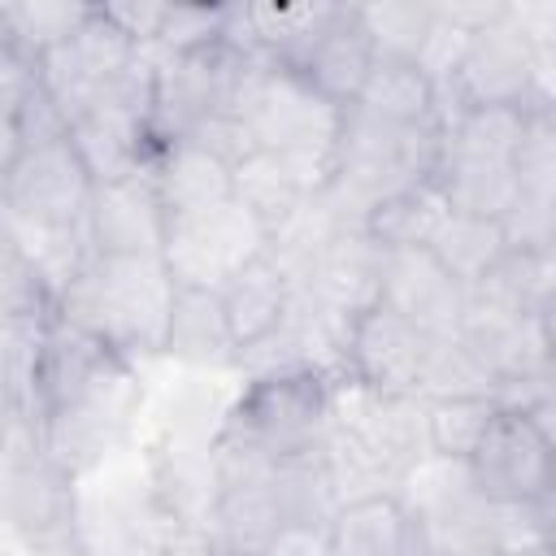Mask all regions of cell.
<instances>
[{
	"label": "cell",
	"instance_id": "12",
	"mask_svg": "<svg viewBox=\"0 0 556 556\" xmlns=\"http://www.w3.org/2000/svg\"><path fill=\"white\" fill-rule=\"evenodd\" d=\"M135 56H139V48L96 4V13L87 17V26L78 35H70L61 48H52L48 56H39L35 83L56 100V109L65 113V122H74L91 104V96L109 78H117Z\"/></svg>",
	"mask_w": 556,
	"mask_h": 556
},
{
	"label": "cell",
	"instance_id": "28",
	"mask_svg": "<svg viewBox=\"0 0 556 556\" xmlns=\"http://www.w3.org/2000/svg\"><path fill=\"white\" fill-rule=\"evenodd\" d=\"M526 113L530 109H504V104H486V109H460L439 135H443V161H495V165H513L521 130H526Z\"/></svg>",
	"mask_w": 556,
	"mask_h": 556
},
{
	"label": "cell",
	"instance_id": "14",
	"mask_svg": "<svg viewBox=\"0 0 556 556\" xmlns=\"http://www.w3.org/2000/svg\"><path fill=\"white\" fill-rule=\"evenodd\" d=\"M87 239H91L96 256H161L165 208L156 200L152 165L130 178L91 187Z\"/></svg>",
	"mask_w": 556,
	"mask_h": 556
},
{
	"label": "cell",
	"instance_id": "19",
	"mask_svg": "<svg viewBox=\"0 0 556 556\" xmlns=\"http://www.w3.org/2000/svg\"><path fill=\"white\" fill-rule=\"evenodd\" d=\"M369 65H374L369 39L361 35L352 4H343L339 22H334V26H330V30L317 39V48L304 56L300 74H304V78H308V87H313V91H321L330 104L348 109V104L361 96Z\"/></svg>",
	"mask_w": 556,
	"mask_h": 556
},
{
	"label": "cell",
	"instance_id": "39",
	"mask_svg": "<svg viewBox=\"0 0 556 556\" xmlns=\"http://www.w3.org/2000/svg\"><path fill=\"white\" fill-rule=\"evenodd\" d=\"M100 13L135 43V48H152L156 30H161V17H165V4H152V0H117V4H100Z\"/></svg>",
	"mask_w": 556,
	"mask_h": 556
},
{
	"label": "cell",
	"instance_id": "21",
	"mask_svg": "<svg viewBox=\"0 0 556 556\" xmlns=\"http://www.w3.org/2000/svg\"><path fill=\"white\" fill-rule=\"evenodd\" d=\"M447 213H452V208H447L439 182L426 178V182H413V187H404V191L378 200V204L365 213L361 230H365L382 252H404V248H426V243L434 239V230L443 226Z\"/></svg>",
	"mask_w": 556,
	"mask_h": 556
},
{
	"label": "cell",
	"instance_id": "44",
	"mask_svg": "<svg viewBox=\"0 0 556 556\" xmlns=\"http://www.w3.org/2000/svg\"><path fill=\"white\" fill-rule=\"evenodd\" d=\"M517 556H552V547H534V552H517Z\"/></svg>",
	"mask_w": 556,
	"mask_h": 556
},
{
	"label": "cell",
	"instance_id": "26",
	"mask_svg": "<svg viewBox=\"0 0 556 556\" xmlns=\"http://www.w3.org/2000/svg\"><path fill=\"white\" fill-rule=\"evenodd\" d=\"M434 182L452 213L482 222H504L521 195L513 165H495V161H439Z\"/></svg>",
	"mask_w": 556,
	"mask_h": 556
},
{
	"label": "cell",
	"instance_id": "37",
	"mask_svg": "<svg viewBox=\"0 0 556 556\" xmlns=\"http://www.w3.org/2000/svg\"><path fill=\"white\" fill-rule=\"evenodd\" d=\"M13 126L22 135V148H39V143H56V139H70V122L65 113L56 109V100L30 78V87L17 96L13 104Z\"/></svg>",
	"mask_w": 556,
	"mask_h": 556
},
{
	"label": "cell",
	"instance_id": "43",
	"mask_svg": "<svg viewBox=\"0 0 556 556\" xmlns=\"http://www.w3.org/2000/svg\"><path fill=\"white\" fill-rule=\"evenodd\" d=\"M30 556H78V547H74V539H56V543L30 547Z\"/></svg>",
	"mask_w": 556,
	"mask_h": 556
},
{
	"label": "cell",
	"instance_id": "15",
	"mask_svg": "<svg viewBox=\"0 0 556 556\" xmlns=\"http://www.w3.org/2000/svg\"><path fill=\"white\" fill-rule=\"evenodd\" d=\"M378 304L391 308L395 317L413 321L417 330L443 339V334H456L465 291L443 274V265L426 248H404V252L382 256Z\"/></svg>",
	"mask_w": 556,
	"mask_h": 556
},
{
	"label": "cell",
	"instance_id": "2",
	"mask_svg": "<svg viewBox=\"0 0 556 556\" xmlns=\"http://www.w3.org/2000/svg\"><path fill=\"white\" fill-rule=\"evenodd\" d=\"M330 382L317 369H265L235 395L213 439V486L265 482L274 465L313 456L330 430Z\"/></svg>",
	"mask_w": 556,
	"mask_h": 556
},
{
	"label": "cell",
	"instance_id": "34",
	"mask_svg": "<svg viewBox=\"0 0 556 556\" xmlns=\"http://www.w3.org/2000/svg\"><path fill=\"white\" fill-rule=\"evenodd\" d=\"M230 4H165L152 52H200L226 39Z\"/></svg>",
	"mask_w": 556,
	"mask_h": 556
},
{
	"label": "cell",
	"instance_id": "3",
	"mask_svg": "<svg viewBox=\"0 0 556 556\" xmlns=\"http://www.w3.org/2000/svg\"><path fill=\"white\" fill-rule=\"evenodd\" d=\"M326 469L339 504L395 495L400 478L430 456L426 447V400L361 387L352 378L330 382V430Z\"/></svg>",
	"mask_w": 556,
	"mask_h": 556
},
{
	"label": "cell",
	"instance_id": "10",
	"mask_svg": "<svg viewBox=\"0 0 556 556\" xmlns=\"http://www.w3.org/2000/svg\"><path fill=\"white\" fill-rule=\"evenodd\" d=\"M0 204L35 226H87L91 178L70 139L22 148L17 165L0 187Z\"/></svg>",
	"mask_w": 556,
	"mask_h": 556
},
{
	"label": "cell",
	"instance_id": "41",
	"mask_svg": "<svg viewBox=\"0 0 556 556\" xmlns=\"http://www.w3.org/2000/svg\"><path fill=\"white\" fill-rule=\"evenodd\" d=\"M17 156H22V135L13 126V109H0V187H4L9 169L17 165Z\"/></svg>",
	"mask_w": 556,
	"mask_h": 556
},
{
	"label": "cell",
	"instance_id": "27",
	"mask_svg": "<svg viewBox=\"0 0 556 556\" xmlns=\"http://www.w3.org/2000/svg\"><path fill=\"white\" fill-rule=\"evenodd\" d=\"M352 109L395 126H434V87L413 61H374Z\"/></svg>",
	"mask_w": 556,
	"mask_h": 556
},
{
	"label": "cell",
	"instance_id": "18",
	"mask_svg": "<svg viewBox=\"0 0 556 556\" xmlns=\"http://www.w3.org/2000/svg\"><path fill=\"white\" fill-rule=\"evenodd\" d=\"M152 182H156L165 222L230 200V169L187 139H174L152 156Z\"/></svg>",
	"mask_w": 556,
	"mask_h": 556
},
{
	"label": "cell",
	"instance_id": "13",
	"mask_svg": "<svg viewBox=\"0 0 556 556\" xmlns=\"http://www.w3.org/2000/svg\"><path fill=\"white\" fill-rule=\"evenodd\" d=\"M552 447L539 426H530L521 413L495 417L478 452L469 456V473L482 491V500H547L552 495Z\"/></svg>",
	"mask_w": 556,
	"mask_h": 556
},
{
	"label": "cell",
	"instance_id": "11",
	"mask_svg": "<svg viewBox=\"0 0 556 556\" xmlns=\"http://www.w3.org/2000/svg\"><path fill=\"white\" fill-rule=\"evenodd\" d=\"M430 343H434V334H426L413 321L395 317L391 308L374 304L348 321L339 378H352L361 387L391 391V395H417Z\"/></svg>",
	"mask_w": 556,
	"mask_h": 556
},
{
	"label": "cell",
	"instance_id": "33",
	"mask_svg": "<svg viewBox=\"0 0 556 556\" xmlns=\"http://www.w3.org/2000/svg\"><path fill=\"white\" fill-rule=\"evenodd\" d=\"M495 556L552 547V495L547 500H486Z\"/></svg>",
	"mask_w": 556,
	"mask_h": 556
},
{
	"label": "cell",
	"instance_id": "17",
	"mask_svg": "<svg viewBox=\"0 0 556 556\" xmlns=\"http://www.w3.org/2000/svg\"><path fill=\"white\" fill-rule=\"evenodd\" d=\"M326 530H330V556H426V543L395 495L339 504Z\"/></svg>",
	"mask_w": 556,
	"mask_h": 556
},
{
	"label": "cell",
	"instance_id": "4",
	"mask_svg": "<svg viewBox=\"0 0 556 556\" xmlns=\"http://www.w3.org/2000/svg\"><path fill=\"white\" fill-rule=\"evenodd\" d=\"M174 291L161 256H91L56 300V317L135 365L165 356Z\"/></svg>",
	"mask_w": 556,
	"mask_h": 556
},
{
	"label": "cell",
	"instance_id": "38",
	"mask_svg": "<svg viewBox=\"0 0 556 556\" xmlns=\"http://www.w3.org/2000/svg\"><path fill=\"white\" fill-rule=\"evenodd\" d=\"M256 556H330V530L317 521H282Z\"/></svg>",
	"mask_w": 556,
	"mask_h": 556
},
{
	"label": "cell",
	"instance_id": "1",
	"mask_svg": "<svg viewBox=\"0 0 556 556\" xmlns=\"http://www.w3.org/2000/svg\"><path fill=\"white\" fill-rule=\"evenodd\" d=\"M143 387L126 356L52 317L39 356L35 439L43 456L74 482L104 465V456L130 434Z\"/></svg>",
	"mask_w": 556,
	"mask_h": 556
},
{
	"label": "cell",
	"instance_id": "8",
	"mask_svg": "<svg viewBox=\"0 0 556 556\" xmlns=\"http://www.w3.org/2000/svg\"><path fill=\"white\" fill-rule=\"evenodd\" d=\"M152 52V48H148ZM252 52L226 39L200 52H152V135L156 143L182 139L208 113H230L243 65Z\"/></svg>",
	"mask_w": 556,
	"mask_h": 556
},
{
	"label": "cell",
	"instance_id": "32",
	"mask_svg": "<svg viewBox=\"0 0 556 556\" xmlns=\"http://www.w3.org/2000/svg\"><path fill=\"white\" fill-rule=\"evenodd\" d=\"M452 395H495V378L456 334H443L430 343L417 400H452Z\"/></svg>",
	"mask_w": 556,
	"mask_h": 556
},
{
	"label": "cell",
	"instance_id": "22",
	"mask_svg": "<svg viewBox=\"0 0 556 556\" xmlns=\"http://www.w3.org/2000/svg\"><path fill=\"white\" fill-rule=\"evenodd\" d=\"M165 356H178L191 365H235V343H230L217 291H191V287L174 291Z\"/></svg>",
	"mask_w": 556,
	"mask_h": 556
},
{
	"label": "cell",
	"instance_id": "25",
	"mask_svg": "<svg viewBox=\"0 0 556 556\" xmlns=\"http://www.w3.org/2000/svg\"><path fill=\"white\" fill-rule=\"evenodd\" d=\"M426 252L443 265V274H447L460 291H469V287H478V282L504 261L508 243H504L500 222H482V217L447 213L443 226L434 230V239L426 243Z\"/></svg>",
	"mask_w": 556,
	"mask_h": 556
},
{
	"label": "cell",
	"instance_id": "30",
	"mask_svg": "<svg viewBox=\"0 0 556 556\" xmlns=\"http://www.w3.org/2000/svg\"><path fill=\"white\" fill-rule=\"evenodd\" d=\"M361 35L369 39L374 61H413L430 22L434 4L421 0H382V4H352Z\"/></svg>",
	"mask_w": 556,
	"mask_h": 556
},
{
	"label": "cell",
	"instance_id": "7",
	"mask_svg": "<svg viewBox=\"0 0 556 556\" xmlns=\"http://www.w3.org/2000/svg\"><path fill=\"white\" fill-rule=\"evenodd\" d=\"M74 478L61 473L30 426H9L0 439V521L30 547L74 534Z\"/></svg>",
	"mask_w": 556,
	"mask_h": 556
},
{
	"label": "cell",
	"instance_id": "40",
	"mask_svg": "<svg viewBox=\"0 0 556 556\" xmlns=\"http://www.w3.org/2000/svg\"><path fill=\"white\" fill-rule=\"evenodd\" d=\"M156 556H226L217 539L200 526H169L156 543Z\"/></svg>",
	"mask_w": 556,
	"mask_h": 556
},
{
	"label": "cell",
	"instance_id": "16",
	"mask_svg": "<svg viewBox=\"0 0 556 556\" xmlns=\"http://www.w3.org/2000/svg\"><path fill=\"white\" fill-rule=\"evenodd\" d=\"M222 317H226V330H230V343H235V361L248 356L252 348L269 343L291 308H295V287H291V274L265 252L256 256L248 269H239L222 291Z\"/></svg>",
	"mask_w": 556,
	"mask_h": 556
},
{
	"label": "cell",
	"instance_id": "6",
	"mask_svg": "<svg viewBox=\"0 0 556 556\" xmlns=\"http://www.w3.org/2000/svg\"><path fill=\"white\" fill-rule=\"evenodd\" d=\"M265 252H269L265 226L235 200H222L187 217H169L161 243V261L174 287H191V291H222L239 269H248Z\"/></svg>",
	"mask_w": 556,
	"mask_h": 556
},
{
	"label": "cell",
	"instance_id": "35",
	"mask_svg": "<svg viewBox=\"0 0 556 556\" xmlns=\"http://www.w3.org/2000/svg\"><path fill=\"white\" fill-rule=\"evenodd\" d=\"M465 48H469V30L456 26L452 17H443L439 4H434V22H430V30H426V39H421V48L413 56V65L421 70V78L430 87H447L452 74H456V65H460V56H465Z\"/></svg>",
	"mask_w": 556,
	"mask_h": 556
},
{
	"label": "cell",
	"instance_id": "36",
	"mask_svg": "<svg viewBox=\"0 0 556 556\" xmlns=\"http://www.w3.org/2000/svg\"><path fill=\"white\" fill-rule=\"evenodd\" d=\"M182 139L195 143V148H204L208 156H217L226 169H235L239 161H248L252 152H261L256 139H252V130H248V122L235 117V113H208V117L195 122Z\"/></svg>",
	"mask_w": 556,
	"mask_h": 556
},
{
	"label": "cell",
	"instance_id": "31",
	"mask_svg": "<svg viewBox=\"0 0 556 556\" xmlns=\"http://www.w3.org/2000/svg\"><path fill=\"white\" fill-rule=\"evenodd\" d=\"M552 278H556V256L552 252H517V248H508L504 261L469 291L486 295V300H500V304H508L517 313H552Z\"/></svg>",
	"mask_w": 556,
	"mask_h": 556
},
{
	"label": "cell",
	"instance_id": "9",
	"mask_svg": "<svg viewBox=\"0 0 556 556\" xmlns=\"http://www.w3.org/2000/svg\"><path fill=\"white\" fill-rule=\"evenodd\" d=\"M456 339L486 365V374L500 382L552 374V313H517L486 295H465Z\"/></svg>",
	"mask_w": 556,
	"mask_h": 556
},
{
	"label": "cell",
	"instance_id": "42",
	"mask_svg": "<svg viewBox=\"0 0 556 556\" xmlns=\"http://www.w3.org/2000/svg\"><path fill=\"white\" fill-rule=\"evenodd\" d=\"M17 261V243H13V226H9V208L0 204V269Z\"/></svg>",
	"mask_w": 556,
	"mask_h": 556
},
{
	"label": "cell",
	"instance_id": "20",
	"mask_svg": "<svg viewBox=\"0 0 556 556\" xmlns=\"http://www.w3.org/2000/svg\"><path fill=\"white\" fill-rule=\"evenodd\" d=\"M230 200H235L239 208H248V213L265 226L269 239L308 204V195H304V187L295 182L291 165H287L278 152H265V148L252 152L248 161H239V165L230 169Z\"/></svg>",
	"mask_w": 556,
	"mask_h": 556
},
{
	"label": "cell",
	"instance_id": "23",
	"mask_svg": "<svg viewBox=\"0 0 556 556\" xmlns=\"http://www.w3.org/2000/svg\"><path fill=\"white\" fill-rule=\"evenodd\" d=\"M278 526H282V513H278L269 478L213 491V526H208V534L217 539V547L226 556H256Z\"/></svg>",
	"mask_w": 556,
	"mask_h": 556
},
{
	"label": "cell",
	"instance_id": "24",
	"mask_svg": "<svg viewBox=\"0 0 556 556\" xmlns=\"http://www.w3.org/2000/svg\"><path fill=\"white\" fill-rule=\"evenodd\" d=\"M91 13H96V4H70V0L0 4V43L9 52H17L26 65H39V56H48L70 35H78Z\"/></svg>",
	"mask_w": 556,
	"mask_h": 556
},
{
	"label": "cell",
	"instance_id": "5",
	"mask_svg": "<svg viewBox=\"0 0 556 556\" xmlns=\"http://www.w3.org/2000/svg\"><path fill=\"white\" fill-rule=\"evenodd\" d=\"M230 113L248 122L265 152H334L343 109L308 87L300 70H287L261 52L248 56Z\"/></svg>",
	"mask_w": 556,
	"mask_h": 556
},
{
	"label": "cell",
	"instance_id": "29",
	"mask_svg": "<svg viewBox=\"0 0 556 556\" xmlns=\"http://www.w3.org/2000/svg\"><path fill=\"white\" fill-rule=\"evenodd\" d=\"M500 404L495 395H452V400H426V447L430 456L469 460L486 430L495 426Z\"/></svg>",
	"mask_w": 556,
	"mask_h": 556
}]
</instances>
